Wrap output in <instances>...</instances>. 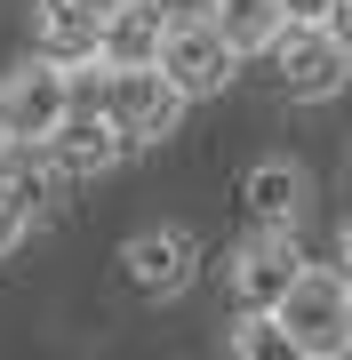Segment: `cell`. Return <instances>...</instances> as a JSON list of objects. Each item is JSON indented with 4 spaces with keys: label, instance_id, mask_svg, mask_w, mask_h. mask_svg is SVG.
<instances>
[{
    "label": "cell",
    "instance_id": "5b68a950",
    "mask_svg": "<svg viewBox=\"0 0 352 360\" xmlns=\"http://www.w3.org/2000/svg\"><path fill=\"white\" fill-rule=\"evenodd\" d=\"M304 272V240L280 224H248V240L233 248V304L240 312H273Z\"/></svg>",
    "mask_w": 352,
    "mask_h": 360
},
{
    "label": "cell",
    "instance_id": "e0dca14e",
    "mask_svg": "<svg viewBox=\"0 0 352 360\" xmlns=\"http://www.w3.org/2000/svg\"><path fill=\"white\" fill-rule=\"evenodd\" d=\"M337 272L352 281V224H344V240H337Z\"/></svg>",
    "mask_w": 352,
    "mask_h": 360
},
{
    "label": "cell",
    "instance_id": "277c9868",
    "mask_svg": "<svg viewBox=\"0 0 352 360\" xmlns=\"http://www.w3.org/2000/svg\"><path fill=\"white\" fill-rule=\"evenodd\" d=\"M160 72H169L176 89L200 104V96H224V89H233L240 49H233V40H224L209 16L193 8V16H169V40H160Z\"/></svg>",
    "mask_w": 352,
    "mask_h": 360
},
{
    "label": "cell",
    "instance_id": "d6986e66",
    "mask_svg": "<svg viewBox=\"0 0 352 360\" xmlns=\"http://www.w3.org/2000/svg\"><path fill=\"white\" fill-rule=\"evenodd\" d=\"M344 352H352V321H344Z\"/></svg>",
    "mask_w": 352,
    "mask_h": 360
},
{
    "label": "cell",
    "instance_id": "52a82bcc",
    "mask_svg": "<svg viewBox=\"0 0 352 360\" xmlns=\"http://www.w3.org/2000/svg\"><path fill=\"white\" fill-rule=\"evenodd\" d=\"M129 153H136V144L120 136L112 120L96 112V104H72V112L48 129V160H56V176H65V184H96V176H112Z\"/></svg>",
    "mask_w": 352,
    "mask_h": 360
},
{
    "label": "cell",
    "instance_id": "2e32d148",
    "mask_svg": "<svg viewBox=\"0 0 352 360\" xmlns=\"http://www.w3.org/2000/svg\"><path fill=\"white\" fill-rule=\"evenodd\" d=\"M328 25H337V32L352 40V0H337V8H328Z\"/></svg>",
    "mask_w": 352,
    "mask_h": 360
},
{
    "label": "cell",
    "instance_id": "30bf717a",
    "mask_svg": "<svg viewBox=\"0 0 352 360\" xmlns=\"http://www.w3.org/2000/svg\"><path fill=\"white\" fill-rule=\"evenodd\" d=\"M304 208H313V176H304L296 160H256V168L240 176V217H248V224H280V232H296Z\"/></svg>",
    "mask_w": 352,
    "mask_h": 360
},
{
    "label": "cell",
    "instance_id": "ac0fdd59",
    "mask_svg": "<svg viewBox=\"0 0 352 360\" xmlns=\"http://www.w3.org/2000/svg\"><path fill=\"white\" fill-rule=\"evenodd\" d=\"M89 8H96V16H112V8H129V0H89Z\"/></svg>",
    "mask_w": 352,
    "mask_h": 360
},
{
    "label": "cell",
    "instance_id": "7a4b0ae2",
    "mask_svg": "<svg viewBox=\"0 0 352 360\" xmlns=\"http://www.w3.org/2000/svg\"><path fill=\"white\" fill-rule=\"evenodd\" d=\"M264 56H273L288 104H328V96H344V80H352V40L328 25V16H288Z\"/></svg>",
    "mask_w": 352,
    "mask_h": 360
},
{
    "label": "cell",
    "instance_id": "8fae6325",
    "mask_svg": "<svg viewBox=\"0 0 352 360\" xmlns=\"http://www.w3.org/2000/svg\"><path fill=\"white\" fill-rule=\"evenodd\" d=\"M169 0H129L105 16V65H160V40H169Z\"/></svg>",
    "mask_w": 352,
    "mask_h": 360
},
{
    "label": "cell",
    "instance_id": "8992f818",
    "mask_svg": "<svg viewBox=\"0 0 352 360\" xmlns=\"http://www.w3.org/2000/svg\"><path fill=\"white\" fill-rule=\"evenodd\" d=\"M120 272H129L136 296L169 304V296H184V288L200 281V232H193V224H152V232H136V240L120 248Z\"/></svg>",
    "mask_w": 352,
    "mask_h": 360
},
{
    "label": "cell",
    "instance_id": "3957f363",
    "mask_svg": "<svg viewBox=\"0 0 352 360\" xmlns=\"http://www.w3.org/2000/svg\"><path fill=\"white\" fill-rule=\"evenodd\" d=\"M273 312H280L296 360H337L344 352V321H352V281H344L337 264H304L296 288H288Z\"/></svg>",
    "mask_w": 352,
    "mask_h": 360
},
{
    "label": "cell",
    "instance_id": "5bb4252c",
    "mask_svg": "<svg viewBox=\"0 0 352 360\" xmlns=\"http://www.w3.org/2000/svg\"><path fill=\"white\" fill-rule=\"evenodd\" d=\"M32 224H40V217H32V200L16 193V184H0V257H16Z\"/></svg>",
    "mask_w": 352,
    "mask_h": 360
},
{
    "label": "cell",
    "instance_id": "4fadbf2b",
    "mask_svg": "<svg viewBox=\"0 0 352 360\" xmlns=\"http://www.w3.org/2000/svg\"><path fill=\"white\" fill-rule=\"evenodd\" d=\"M233 352H240V360H296L280 312H240V321H233Z\"/></svg>",
    "mask_w": 352,
    "mask_h": 360
},
{
    "label": "cell",
    "instance_id": "9c48e42d",
    "mask_svg": "<svg viewBox=\"0 0 352 360\" xmlns=\"http://www.w3.org/2000/svg\"><path fill=\"white\" fill-rule=\"evenodd\" d=\"M32 49L80 72V65L105 56V16H96L89 0H32Z\"/></svg>",
    "mask_w": 352,
    "mask_h": 360
},
{
    "label": "cell",
    "instance_id": "6da1fadb",
    "mask_svg": "<svg viewBox=\"0 0 352 360\" xmlns=\"http://www.w3.org/2000/svg\"><path fill=\"white\" fill-rule=\"evenodd\" d=\"M96 112H105L129 144H169L184 129V112H193V96H184L160 65H105L96 72Z\"/></svg>",
    "mask_w": 352,
    "mask_h": 360
},
{
    "label": "cell",
    "instance_id": "7c38bea8",
    "mask_svg": "<svg viewBox=\"0 0 352 360\" xmlns=\"http://www.w3.org/2000/svg\"><path fill=\"white\" fill-rule=\"evenodd\" d=\"M200 16H209V25L233 40L240 56H264V49L280 40V25H288L280 0H200Z\"/></svg>",
    "mask_w": 352,
    "mask_h": 360
},
{
    "label": "cell",
    "instance_id": "ba28073f",
    "mask_svg": "<svg viewBox=\"0 0 352 360\" xmlns=\"http://www.w3.org/2000/svg\"><path fill=\"white\" fill-rule=\"evenodd\" d=\"M65 112H72V65H56V56L32 49V65H16L0 80V120L16 136H48Z\"/></svg>",
    "mask_w": 352,
    "mask_h": 360
},
{
    "label": "cell",
    "instance_id": "9a60e30c",
    "mask_svg": "<svg viewBox=\"0 0 352 360\" xmlns=\"http://www.w3.org/2000/svg\"><path fill=\"white\" fill-rule=\"evenodd\" d=\"M280 8H288V16H328L337 0H280Z\"/></svg>",
    "mask_w": 352,
    "mask_h": 360
}]
</instances>
